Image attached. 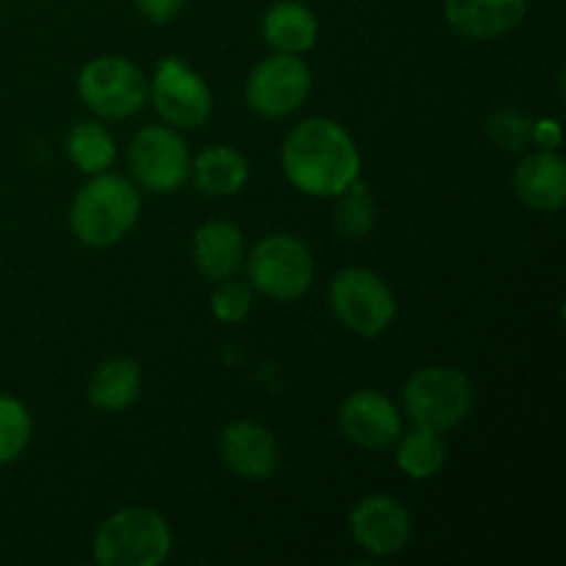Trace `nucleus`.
<instances>
[{
  "instance_id": "obj_13",
  "label": "nucleus",
  "mask_w": 566,
  "mask_h": 566,
  "mask_svg": "<svg viewBox=\"0 0 566 566\" xmlns=\"http://www.w3.org/2000/svg\"><path fill=\"white\" fill-rule=\"evenodd\" d=\"M219 451L227 468L247 481L271 479L280 464V448H276L274 434L252 420L227 426L221 431Z\"/></svg>"
},
{
  "instance_id": "obj_21",
  "label": "nucleus",
  "mask_w": 566,
  "mask_h": 566,
  "mask_svg": "<svg viewBox=\"0 0 566 566\" xmlns=\"http://www.w3.org/2000/svg\"><path fill=\"white\" fill-rule=\"evenodd\" d=\"M396 462L409 479H431L434 473H440V468L446 464V442L440 440V434L423 426H415L412 431L401 437L396 451Z\"/></svg>"
},
{
  "instance_id": "obj_7",
  "label": "nucleus",
  "mask_w": 566,
  "mask_h": 566,
  "mask_svg": "<svg viewBox=\"0 0 566 566\" xmlns=\"http://www.w3.org/2000/svg\"><path fill=\"white\" fill-rule=\"evenodd\" d=\"M77 94L94 114L125 119L147 103V81L136 64L116 55L88 61L77 75Z\"/></svg>"
},
{
  "instance_id": "obj_23",
  "label": "nucleus",
  "mask_w": 566,
  "mask_h": 566,
  "mask_svg": "<svg viewBox=\"0 0 566 566\" xmlns=\"http://www.w3.org/2000/svg\"><path fill=\"white\" fill-rule=\"evenodd\" d=\"M31 415L17 398L0 396V464L22 457L31 442Z\"/></svg>"
},
{
  "instance_id": "obj_12",
  "label": "nucleus",
  "mask_w": 566,
  "mask_h": 566,
  "mask_svg": "<svg viewBox=\"0 0 566 566\" xmlns=\"http://www.w3.org/2000/svg\"><path fill=\"white\" fill-rule=\"evenodd\" d=\"M340 429L365 451H385L401 437V415L379 390H357L343 401Z\"/></svg>"
},
{
  "instance_id": "obj_6",
  "label": "nucleus",
  "mask_w": 566,
  "mask_h": 566,
  "mask_svg": "<svg viewBox=\"0 0 566 566\" xmlns=\"http://www.w3.org/2000/svg\"><path fill=\"white\" fill-rule=\"evenodd\" d=\"M313 254L296 235H269L249 254V280L274 302L304 296L313 282Z\"/></svg>"
},
{
  "instance_id": "obj_5",
  "label": "nucleus",
  "mask_w": 566,
  "mask_h": 566,
  "mask_svg": "<svg viewBox=\"0 0 566 566\" xmlns=\"http://www.w3.org/2000/svg\"><path fill=\"white\" fill-rule=\"evenodd\" d=\"M332 310L359 337H376L396 318V296L379 274L368 269H343L332 280Z\"/></svg>"
},
{
  "instance_id": "obj_2",
  "label": "nucleus",
  "mask_w": 566,
  "mask_h": 566,
  "mask_svg": "<svg viewBox=\"0 0 566 566\" xmlns=\"http://www.w3.org/2000/svg\"><path fill=\"white\" fill-rule=\"evenodd\" d=\"M142 210V193L130 180L99 171L77 191L70 208L72 232L86 247H111L133 230Z\"/></svg>"
},
{
  "instance_id": "obj_14",
  "label": "nucleus",
  "mask_w": 566,
  "mask_h": 566,
  "mask_svg": "<svg viewBox=\"0 0 566 566\" xmlns=\"http://www.w3.org/2000/svg\"><path fill=\"white\" fill-rule=\"evenodd\" d=\"M528 0H446V20L459 36L497 39L523 22Z\"/></svg>"
},
{
  "instance_id": "obj_16",
  "label": "nucleus",
  "mask_w": 566,
  "mask_h": 566,
  "mask_svg": "<svg viewBox=\"0 0 566 566\" xmlns=\"http://www.w3.org/2000/svg\"><path fill=\"white\" fill-rule=\"evenodd\" d=\"M193 263L205 280L221 282L235 274L243 260V235L230 221H208L193 232Z\"/></svg>"
},
{
  "instance_id": "obj_11",
  "label": "nucleus",
  "mask_w": 566,
  "mask_h": 566,
  "mask_svg": "<svg viewBox=\"0 0 566 566\" xmlns=\"http://www.w3.org/2000/svg\"><path fill=\"white\" fill-rule=\"evenodd\" d=\"M348 523L357 545L374 556H392L403 551L412 536V517L407 506L390 495H370L359 501Z\"/></svg>"
},
{
  "instance_id": "obj_15",
  "label": "nucleus",
  "mask_w": 566,
  "mask_h": 566,
  "mask_svg": "<svg viewBox=\"0 0 566 566\" xmlns=\"http://www.w3.org/2000/svg\"><path fill=\"white\" fill-rule=\"evenodd\" d=\"M514 191L520 202L539 213H553L566 199V164L553 149L528 155L514 171Z\"/></svg>"
},
{
  "instance_id": "obj_18",
  "label": "nucleus",
  "mask_w": 566,
  "mask_h": 566,
  "mask_svg": "<svg viewBox=\"0 0 566 566\" xmlns=\"http://www.w3.org/2000/svg\"><path fill=\"white\" fill-rule=\"evenodd\" d=\"M193 186L205 193V197H232L241 191L249 180V164L238 149L224 147H208L197 155L191 166Z\"/></svg>"
},
{
  "instance_id": "obj_9",
  "label": "nucleus",
  "mask_w": 566,
  "mask_h": 566,
  "mask_svg": "<svg viewBox=\"0 0 566 566\" xmlns=\"http://www.w3.org/2000/svg\"><path fill=\"white\" fill-rule=\"evenodd\" d=\"M313 75L310 66L298 55L276 53L271 59L260 61L247 83L249 108L265 119H280L293 114L307 99Z\"/></svg>"
},
{
  "instance_id": "obj_3",
  "label": "nucleus",
  "mask_w": 566,
  "mask_h": 566,
  "mask_svg": "<svg viewBox=\"0 0 566 566\" xmlns=\"http://www.w3.org/2000/svg\"><path fill=\"white\" fill-rule=\"evenodd\" d=\"M169 553V523L153 509H122L94 536V562L99 566H158Z\"/></svg>"
},
{
  "instance_id": "obj_20",
  "label": "nucleus",
  "mask_w": 566,
  "mask_h": 566,
  "mask_svg": "<svg viewBox=\"0 0 566 566\" xmlns=\"http://www.w3.org/2000/svg\"><path fill=\"white\" fill-rule=\"evenodd\" d=\"M66 153L77 169L86 175H99L114 164L116 144L99 122L83 119L72 125L70 136H66Z\"/></svg>"
},
{
  "instance_id": "obj_22",
  "label": "nucleus",
  "mask_w": 566,
  "mask_h": 566,
  "mask_svg": "<svg viewBox=\"0 0 566 566\" xmlns=\"http://www.w3.org/2000/svg\"><path fill=\"white\" fill-rule=\"evenodd\" d=\"M374 221H376V208H374V197H370L368 186L359 180L348 182V186L337 193V210H335L337 232H340L343 238L359 241V238H365L370 230H374Z\"/></svg>"
},
{
  "instance_id": "obj_10",
  "label": "nucleus",
  "mask_w": 566,
  "mask_h": 566,
  "mask_svg": "<svg viewBox=\"0 0 566 566\" xmlns=\"http://www.w3.org/2000/svg\"><path fill=\"white\" fill-rule=\"evenodd\" d=\"M153 103L158 114L175 127H199L213 111V94L208 83L180 59H164L155 70Z\"/></svg>"
},
{
  "instance_id": "obj_1",
  "label": "nucleus",
  "mask_w": 566,
  "mask_h": 566,
  "mask_svg": "<svg viewBox=\"0 0 566 566\" xmlns=\"http://www.w3.org/2000/svg\"><path fill=\"white\" fill-rule=\"evenodd\" d=\"M285 177L307 197H337L359 175V153L346 127L315 116L291 130L282 144Z\"/></svg>"
},
{
  "instance_id": "obj_26",
  "label": "nucleus",
  "mask_w": 566,
  "mask_h": 566,
  "mask_svg": "<svg viewBox=\"0 0 566 566\" xmlns=\"http://www.w3.org/2000/svg\"><path fill=\"white\" fill-rule=\"evenodd\" d=\"M188 0H136L138 11L153 22H169L182 11Z\"/></svg>"
},
{
  "instance_id": "obj_17",
  "label": "nucleus",
  "mask_w": 566,
  "mask_h": 566,
  "mask_svg": "<svg viewBox=\"0 0 566 566\" xmlns=\"http://www.w3.org/2000/svg\"><path fill=\"white\" fill-rule=\"evenodd\" d=\"M263 36L276 53L302 55L318 36V20L307 6L296 0H280L263 17Z\"/></svg>"
},
{
  "instance_id": "obj_27",
  "label": "nucleus",
  "mask_w": 566,
  "mask_h": 566,
  "mask_svg": "<svg viewBox=\"0 0 566 566\" xmlns=\"http://www.w3.org/2000/svg\"><path fill=\"white\" fill-rule=\"evenodd\" d=\"M534 142L542 144L545 149H553L558 147V142H562V130H558L556 122H536Z\"/></svg>"
},
{
  "instance_id": "obj_19",
  "label": "nucleus",
  "mask_w": 566,
  "mask_h": 566,
  "mask_svg": "<svg viewBox=\"0 0 566 566\" xmlns=\"http://www.w3.org/2000/svg\"><path fill=\"white\" fill-rule=\"evenodd\" d=\"M142 392V368L133 359L116 357L99 365L88 379V401L99 412H122Z\"/></svg>"
},
{
  "instance_id": "obj_4",
  "label": "nucleus",
  "mask_w": 566,
  "mask_h": 566,
  "mask_svg": "<svg viewBox=\"0 0 566 566\" xmlns=\"http://www.w3.org/2000/svg\"><path fill=\"white\" fill-rule=\"evenodd\" d=\"M473 409V385L457 368L434 365L423 368L403 387V412L415 426L442 431L462 423Z\"/></svg>"
},
{
  "instance_id": "obj_25",
  "label": "nucleus",
  "mask_w": 566,
  "mask_h": 566,
  "mask_svg": "<svg viewBox=\"0 0 566 566\" xmlns=\"http://www.w3.org/2000/svg\"><path fill=\"white\" fill-rule=\"evenodd\" d=\"M210 310L221 324H241L252 313V293L241 282H224L210 298Z\"/></svg>"
},
{
  "instance_id": "obj_24",
  "label": "nucleus",
  "mask_w": 566,
  "mask_h": 566,
  "mask_svg": "<svg viewBox=\"0 0 566 566\" xmlns=\"http://www.w3.org/2000/svg\"><path fill=\"white\" fill-rule=\"evenodd\" d=\"M486 133L495 144L506 149H523L525 144L534 142V122L528 116L517 114V111H497L490 122H486Z\"/></svg>"
},
{
  "instance_id": "obj_8",
  "label": "nucleus",
  "mask_w": 566,
  "mask_h": 566,
  "mask_svg": "<svg viewBox=\"0 0 566 566\" xmlns=\"http://www.w3.org/2000/svg\"><path fill=\"white\" fill-rule=\"evenodd\" d=\"M127 164L138 186L149 193H175L191 175L186 142L169 127H144L127 149Z\"/></svg>"
}]
</instances>
